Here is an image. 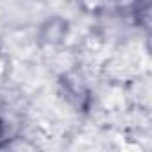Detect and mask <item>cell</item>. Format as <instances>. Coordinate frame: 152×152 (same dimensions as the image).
I'll return each mask as SVG.
<instances>
[{"mask_svg":"<svg viewBox=\"0 0 152 152\" xmlns=\"http://www.w3.org/2000/svg\"><path fill=\"white\" fill-rule=\"evenodd\" d=\"M2 136H4V122L0 120V140H2Z\"/></svg>","mask_w":152,"mask_h":152,"instance_id":"1","label":"cell"}]
</instances>
